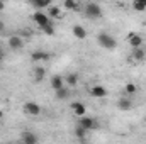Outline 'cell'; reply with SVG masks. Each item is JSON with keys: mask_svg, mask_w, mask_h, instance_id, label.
<instances>
[{"mask_svg": "<svg viewBox=\"0 0 146 144\" xmlns=\"http://www.w3.org/2000/svg\"><path fill=\"white\" fill-rule=\"evenodd\" d=\"M97 42H99L104 49H109V51H112V49L117 48V41L114 39V36H110L107 32H99V34H97Z\"/></svg>", "mask_w": 146, "mask_h": 144, "instance_id": "obj_1", "label": "cell"}, {"mask_svg": "<svg viewBox=\"0 0 146 144\" xmlns=\"http://www.w3.org/2000/svg\"><path fill=\"white\" fill-rule=\"evenodd\" d=\"M85 15L88 17V19H99V17H102V9H100V5L99 3H95V2H88L87 5H85Z\"/></svg>", "mask_w": 146, "mask_h": 144, "instance_id": "obj_2", "label": "cell"}, {"mask_svg": "<svg viewBox=\"0 0 146 144\" xmlns=\"http://www.w3.org/2000/svg\"><path fill=\"white\" fill-rule=\"evenodd\" d=\"M127 42H129V46L134 49V48H143V44H145V37L141 36V34H138V32H129L127 34Z\"/></svg>", "mask_w": 146, "mask_h": 144, "instance_id": "obj_3", "label": "cell"}, {"mask_svg": "<svg viewBox=\"0 0 146 144\" xmlns=\"http://www.w3.org/2000/svg\"><path fill=\"white\" fill-rule=\"evenodd\" d=\"M78 124H80L83 129H87V131H94V129H97V127H99V124H97V120H95L94 117H85V115H82V117H80Z\"/></svg>", "mask_w": 146, "mask_h": 144, "instance_id": "obj_4", "label": "cell"}, {"mask_svg": "<svg viewBox=\"0 0 146 144\" xmlns=\"http://www.w3.org/2000/svg\"><path fill=\"white\" fill-rule=\"evenodd\" d=\"M33 22H36L37 26L41 27V26H44V24H49V22H51V17H49L48 14L41 12V10H36V12L33 14Z\"/></svg>", "mask_w": 146, "mask_h": 144, "instance_id": "obj_5", "label": "cell"}, {"mask_svg": "<svg viewBox=\"0 0 146 144\" xmlns=\"http://www.w3.org/2000/svg\"><path fill=\"white\" fill-rule=\"evenodd\" d=\"M24 112L31 117H37L41 114V107H39L37 102H26L24 104Z\"/></svg>", "mask_w": 146, "mask_h": 144, "instance_id": "obj_6", "label": "cell"}, {"mask_svg": "<svg viewBox=\"0 0 146 144\" xmlns=\"http://www.w3.org/2000/svg\"><path fill=\"white\" fill-rule=\"evenodd\" d=\"M31 59H33L34 63H46V61H49V59H51V54H49V53H46V51L37 49V51H34V53L31 54Z\"/></svg>", "mask_w": 146, "mask_h": 144, "instance_id": "obj_7", "label": "cell"}, {"mask_svg": "<svg viewBox=\"0 0 146 144\" xmlns=\"http://www.w3.org/2000/svg\"><path fill=\"white\" fill-rule=\"evenodd\" d=\"M9 48L14 51H21L24 48V39L21 36H10L9 37Z\"/></svg>", "mask_w": 146, "mask_h": 144, "instance_id": "obj_8", "label": "cell"}, {"mask_svg": "<svg viewBox=\"0 0 146 144\" xmlns=\"http://www.w3.org/2000/svg\"><path fill=\"white\" fill-rule=\"evenodd\" d=\"M90 95L95 98H104V97H107V88L102 85H94L90 88Z\"/></svg>", "mask_w": 146, "mask_h": 144, "instance_id": "obj_9", "label": "cell"}, {"mask_svg": "<svg viewBox=\"0 0 146 144\" xmlns=\"http://www.w3.org/2000/svg\"><path fill=\"white\" fill-rule=\"evenodd\" d=\"M21 141L24 144H36L37 143V136L33 132V131H24L21 134Z\"/></svg>", "mask_w": 146, "mask_h": 144, "instance_id": "obj_10", "label": "cell"}, {"mask_svg": "<svg viewBox=\"0 0 146 144\" xmlns=\"http://www.w3.org/2000/svg\"><path fill=\"white\" fill-rule=\"evenodd\" d=\"M72 32H73V36L76 37V39H80V41L87 39V36H88V32H87V29L83 26H73Z\"/></svg>", "mask_w": 146, "mask_h": 144, "instance_id": "obj_11", "label": "cell"}, {"mask_svg": "<svg viewBox=\"0 0 146 144\" xmlns=\"http://www.w3.org/2000/svg\"><path fill=\"white\" fill-rule=\"evenodd\" d=\"M51 88L53 90H58V88H61V87H65V76H61V75H54V76H51Z\"/></svg>", "mask_w": 146, "mask_h": 144, "instance_id": "obj_12", "label": "cell"}, {"mask_svg": "<svg viewBox=\"0 0 146 144\" xmlns=\"http://www.w3.org/2000/svg\"><path fill=\"white\" fill-rule=\"evenodd\" d=\"M72 110H73V114H75L76 117L87 115V107H85L82 102H73V104H72Z\"/></svg>", "mask_w": 146, "mask_h": 144, "instance_id": "obj_13", "label": "cell"}, {"mask_svg": "<svg viewBox=\"0 0 146 144\" xmlns=\"http://www.w3.org/2000/svg\"><path fill=\"white\" fill-rule=\"evenodd\" d=\"M48 15L51 19H61L63 17V12H61V9L58 5H49L48 7Z\"/></svg>", "mask_w": 146, "mask_h": 144, "instance_id": "obj_14", "label": "cell"}, {"mask_svg": "<svg viewBox=\"0 0 146 144\" xmlns=\"http://www.w3.org/2000/svg\"><path fill=\"white\" fill-rule=\"evenodd\" d=\"M54 97L58 100H66L70 97V87H61V88L54 90Z\"/></svg>", "mask_w": 146, "mask_h": 144, "instance_id": "obj_15", "label": "cell"}, {"mask_svg": "<svg viewBox=\"0 0 146 144\" xmlns=\"http://www.w3.org/2000/svg\"><path fill=\"white\" fill-rule=\"evenodd\" d=\"M33 76H34V81H42L44 80V76H46V68L44 66H36L34 68V73H33Z\"/></svg>", "mask_w": 146, "mask_h": 144, "instance_id": "obj_16", "label": "cell"}, {"mask_svg": "<svg viewBox=\"0 0 146 144\" xmlns=\"http://www.w3.org/2000/svg\"><path fill=\"white\" fill-rule=\"evenodd\" d=\"M117 107L121 108V110H124V112H127V110H131V108H133V102H131L129 98L122 97V98H119V102H117Z\"/></svg>", "mask_w": 146, "mask_h": 144, "instance_id": "obj_17", "label": "cell"}, {"mask_svg": "<svg viewBox=\"0 0 146 144\" xmlns=\"http://www.w3.org/2000/svg\"><path fill=\"white\" fill-rule=\"evenodd\" d=\"M31 5L37 9V10H41V9H48L49 5H51V0H31Z\"/></svg>", "mask_w": 146, "mask_h": 144, "instance_id": "obj_18", "label": "cell"}, {"mask_svg": "<svg viewBox=\"0 0 146 144\" xmlns=\"http://www.w3.org/2000/svg\"><path fill=\"white\" fill-rule=\"evenodd\" d=\"M63 9L72 10V12H78V10H80V7H78V2H76V0H65V2H63Z\"/></svg>", "mask_w": 146, "mask_h": 144, "instance_id": "obj_19", "label": "cell"}, {"mask_svg": "<svg viewBox=\"0 0 146 144\" xmlns=\"http://www.w3.org/2000/svg\"><path fill=\"white\" fill-rule=\"evenodd\" d=\"M65 83H66V87H76V83H78V75L76 73H70V75H66L65 76Z\"/></svg>", "mask_w": 146, "mask_h": 144, "instance_id": "obj_20", "label": "cell"}, {"mask_svg": "<svg viewBox=\"0 0 146 144\" xmlns=\"http://www.w3.org/2000/svg\"><path fill=\"white\" fill-rule=\"evenodd\" d=\"M145 58H146V53L143 48H134L133 49V59L134 61H143Z\"/></svg>", "mask_w": 146, "mask_h": 144, "instance_id": "obj_21", "label": "cell"}, {"mask_svg": "<svg viewBox=\"0 0 146 144\" xmlns=\"http://www.w3.org/2000/svg\"><path fill=\"white\" fill-rule=\"evenodd\" d=\"M87 132H88V131H87V129H83L80 124L75 127V136H76L80 141H85V139H87Z\"/></svg>", "mask_w": 146, "mask_h": 144, "instance_id": "obj_22", "label": "cell"}, {"mask_svg": "<svg viewBox=\"0 0 146 144\" xmlns=\"http://www.w3.org/2000/svg\"><path fill=\"white\" fill-rule=\"evenodd\" d=\"M133 9L136 12H145L146 10V0H133Z\"/></svg>", "mask_w": 146, "mask_h": 144, "instance_id": "obj_23", "label": "cell"}, {"mask_svg": "<svg viewBox=\"0 0 146 144\" xmlns=\"http://www.w3.org/2000/svg\"><path fill=\"white\" fill-rule=\"evenodd\" d=\"M41 31L46 34V36H54V27H53V22H49V24H44V26H41Z\"/></svg>", "mask_w": 146, "mask_h": 144, "instance_id": "obj_24", "label": "cell"}, {"mask_svg": "<svg viewBox=\"0 0 146 144\" xmlns=\"http://www.w3.org/2000/svg\"><path fill=\"white\" fill-rule=\"evenodd\" d=\"M124 92H126L127 95H134V93L138 92V87H136L134 83H126V87H124Z\"/></svg>", "mask_w": 146, "mask_h": 144, "instance_id": "obj_25", "label": "cell"}, {"mask_svg": "<svg viewBox=\"0 0 146 144\" xmlns=\"http://www.w3.org/2000/svg\"><path fill=\"white\" fill-rule=\"evenodd\" d=\"M3 9H5V2H3V0H0V12H2Z\"/></svg>", "mask_w": 146, "mask_h": 144, "instance_id": "obj_26", "label": "cell"}, {"mask_svg": "<svg viewBox=\"0 0 146 144\" xmlns=\"http://www.w3.org/2000/svg\"><path fill=\"white\" fill-rule=\"evenodd\" d=\"M2 119H3V110L0 108V120H2Z\"/></svg>", "mask_w": 146, "mask_h": 144, "instance_id": "obj_27", "label": "cell"}, {"mask_svg": "<svg viewBox=\"0 0 146 144\" xmlns=\"http://www.w3.org/2000/svg\"><path fill=\"white\" fill-rule=\"evenodd\" d=\"M2 31H3V22L0 20V32H2Z\"/></svg>", "mask_w": 146, "mask_h": 144, "instance_id": "obj_28", "label": "cell"}, {"mask_svg": "<svg viewBox=\"0 0 146 144\" xmlns=\"http://www.w3.org/2000/svg\"><path fill=\"white\" fill-rule=\"evenodd\" d=\"M3 58V51H2V48H0V59Z\"/></svg>", "mask_w": 146, "mask_h": 144, "instance_id": "obj_29", "label": "cell"}]
</instances>
